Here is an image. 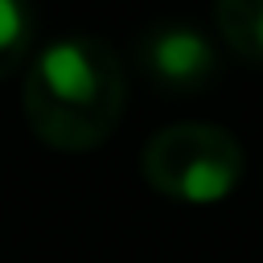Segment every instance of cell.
Segmentation results:
<instances>
[{"mask_svg": "<svg viewBox=\"0 0 263 263\" xmlns=\"http://www.w3.org/2000/svg\"><path fill=\"white\" fill-rule=\"evenodd\" d=\"M127 82L115 49L99 37H62L45 45L25 74V119L58 152L99 148L123 115Z\"/></svg>", "mask_w": 263, "mask_h": 263, "instance_id": "cell-1", "label": "cell"}, {"mask_svg": "<svg viewBox=\"0 0 263 263\" xmlns=\"http://www.w3.org/2000/svg\"><path fill=\"white\" fill-rule=\"evenodd\" d=\"M242 148L226 127L214 123H173L156 132L140 156L144 181L177 201L210 205L234 193L242 181Z\"/></svg>", "mask_w": 263, "mask_h": 263, "instance_id": "cell-2", "label": "cell"}, {"mask_svg": "<svg viewBox=\"0 0 263 263\" xmlns=\"http://www.w3.org/2000/svg\"><path fill=\"white\" fill-rule=\"evenodd\" d=\"M136 62L152 86L168 95H197L218 74L214 41L189 21H156L136 41Z\"/></svg>", "mask_w": 263, "mask_h": 263, "instance_id": "cell-3", "label": "cell"}, {"mask_svg": "<svg viewBox=\"0 0 263 263\" xmlns=\"http://www.w3.org/2000/svg\"><path fill=\"white\" fill-rule=\"evenodd\" d=\"M214 21L234 53L263 62V0H218Z\"/></svg>", "mask_w": 263, "mask_h": 263, "instance_id": "cell-4", "label": "cell"}, {"mask_svg": "<svg viewBox=\"0 0 263 263\" xmlns=\"http://www.w3.org/2000/svg\"><path fill=\"white\" fill-rule=\"evenodd\" d=\"M37 41V12L29 0H0V78L12 74Z\"/></svg>", "mask_w": 263, "mask_h": 263, "instance_id": "cell-5", "label": "cell"}]
</instances>
